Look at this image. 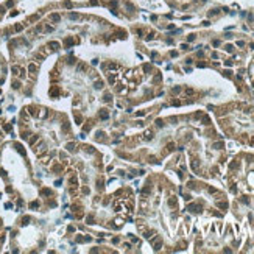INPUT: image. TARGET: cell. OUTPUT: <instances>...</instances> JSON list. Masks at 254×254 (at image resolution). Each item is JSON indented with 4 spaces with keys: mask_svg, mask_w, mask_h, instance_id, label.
<instances>
[{
    "mask_svg": "<svg viewBox=\"0 0 254 254\" xmlns=\"http://www.w3.org/2000/svg\"><path fill=\"white\" fill-rule=\"evenodd\" d=\"M116 80H117V75L116 73H109L108 75V83L109 84H116Z\"/></svg>",
    "mask_w": 254,
    "mask_h": 254,
    "instance_id": "cell-1",
    "label": "cell"
},
{
    "mask_svg": "<svg viewBox=\"0 0 254 254\" xmlns=\"http://www.w3.org/2000/svg\"><path fill=\"white\" fill-rule=\"evenodd\" d=\"M36 70H38V67H36L35 64H30V65H28V72H30L31 75H35V73H36Z\"/></svg>",
    "mask_w": 254,
    "mask_h": 254,
    "instance_id": "cell-2",
    "label": "cell"
},
{
    "mask_svg": "<svg viewBox=\"0 0 254 254\" xmlns=\"http://www.w3.org/2000/svg\"><path fill=\"white\" fill-rule=\"evenodd\" d=\"M94 86H95V89H103V81L102 80H97L94 83Z\"/></svg>",
    "mask_w": 254,
    "mask_h": 254,
    "instance_id": "cell-3",
    "label": "cell"
},
{
    "mask_svg": "<svg viewBox=\"0 0 254 254\" xmlns=\"http://www.w3.org/2000/svg\"><path fill=\"white\" fill-rule=\"evenodd\" d=\"M189 211H190V212H200V206L192 204V206H189Z\"/></svg>",
    "mask_w": 254,
    "mask_h": 254,
    "instance_id": "cell-4",
    "label": "cell"
},
{
    "mask_svg": "<svg viewBox=\"0 0 254 254\" xmlns=\"http://www.w3.org/2000/svg\"><path fill=\"white\" fill-rule=\"evenodd\" d=\"M103 102H108V103H109V102H113V95H111V94H105V95H103Z\"/></svg>",
    "mask_w": 254,
    "mask_h": 254,
    "instance_id": "cell-5",
    "label": "cell"
},
{
    "mask_svg": "<svg viewBox=\"0 0 254 254\" xmlns=\"http://www.w3.org/2000/svg\"><path fill=\"white\" fill-rule=\"evenodd\" d=\"M49 47L53 49V50H57V49H60V44H58V42H50V44H49Z\"/></svg>",
    "mask_w": 254,
    "mask_h": 254,
    "instance_id": "cell-6",
    "label": "cell"
},
{
    "mask_svg": "<svg viewBox=\"0 0 254 254\" xmlns=\"http://www.w3.org/2000/svg\"><path fill=\"white\" fill-rule=\"evenodd\" d=\"M11 70H13V73H14V75H20V70H22V69H20V67H16V65H14V67L11 69Z\"/></svg>",
    "mask_w": 254,
    "mask_h": 254,
    "instance_id": "cell-7",
    "label": "cell"
},
{
    "mask_svg": "<svg viewBox=\"0 0 254 254\" xmlns=\"http://www.w3.org/2000/svg\"><path fill=\"white\" fill-rule=\"evenodd\" d=\"M169 206H170V207H175V206H176V198H172V200L169 201Z\"/></svg>",
    "mask_w": 254,
    "mask_h": 254,
    "instance_id": "cell-8",
    "label": "cell"
},
{
    "mask_svg": "<svg viewBox=\"0 0 254 254\" xmlns=\"http://www.w3.org/2000/svg\"><path fill=\"white\" fill-rule=\"evenodd\" d=\"M117 67H119L117 64H109V65H108V69H109V70H116Z\"/></svg>",
    "mask_w": 254,
    "mask_h": 254,
    "instance_id": "cell-9",
    "label": "cell"
},
{
    "mask_svg": "<svg viewBox=\"0 0 254 254\" xmlns=\"http://www.w3.org/2000/svg\"><path fill=\"white\" fill-rule=\"evenodd\" d=\"M42 195H52L50 189H42Z\"/></svg>",
    "mask_w": 254,
    "mask_h": 254,
    "instance_id": "cell-10",
    "label": "cell"
},
{
    "mask_svg": "<svg viewBox=\"0 0 254 254\" xmlns=\"http://www.w3.org/2000/svg\"><path fill=\"white\" fill-rule=\"evenodd\" d=\"M67 150L70 151V150H75V143L72 142V143H67Z\"/></svg>",
    "mask_w": 254,
    "mask_h": 254,
    "instance_id": "cell-11",
    "label": "cell"
},
{
    "mask_svg": "<svg viewBox=\"0 0 254 254\" xmlns=\"http://www.w3.org/2000/svg\"><path fill=\"white\" fill-rule=\"evenodd\" d=\"M218 207H222V209H226V207H228V203H225V201H223V203H218Z\"/></svg>",
    "mask_w": 254,
    "mask_h": 254,
    "instance_id": "cell-12",
    "label": "cell"
},
{
    "mask_svg": "<svg viewBox=\"0 0 254 254\" xmlns=\"http://www.w3.org/2000/svg\"><path fill=\"white\" fill-rule=\"evenodd\" d=\"M36 140H38V136H35V137H31V139H30V145H33V143H35Z\"/></svg>",
    "mask_w": 254,
    "mask_h": 254,
    "instance_id": "cell-13",
    "label": "cell"
},
{
    "mask_svg": "<svg viewBox=\"0 0 254 254\" xmlns=\"http://www.w3.org/2000/svg\"><path fill=\"white\" fill-rule=\"evenodd\" d=\"M13 87H14V89H19V87H20V83H19V81H14V83H13Z\"/></svg>",
    "mask_w": 254,
    "mask_h": 254,
    "instance_id": "cell-14",
    "label": "cell"
},
{
    "mask_svg": "<svg viewBox=\"0 0 254 254\" xmlns=\"http://www.w3.org/2000/svg\"><path fill=\"white\" fill-rule=\"evenodd\" d=\"M38 206H39V203H31V204H30V207H31V209H36Z\"/></svg>",
    "mask_w": 254,
    "mask_h": 254,
    "instance_id": "cell-15",
    "label": "cell"
},
{
    "mask_svg": "<svg viewBox=\"0 0 254 254\" xmlns=\"http://www.w3.org/2000/svg\"><path fill=\"white\" fill-rule=\"evenodd\" d=\"M100 117L105 120V119H108V114H106V113H100Z\"/></svg>",
    "mask_w": 254,
    "mask_h": 254,
    "instance_id": "cell-16",
    "label": "cell"
},
{
    "mask_svg": "<svg viewBox=\"0 0 254 254\" xmlns=\"http://www.w3.org/2000/svg\"><path fill=\"white\" fill-rule=\"evenodd\" d=\"M92 222H94V218H92V217H87V223L92 225Z\"/></svg>",
    "mask_w": 254,
    "mask_h": 254,
    "instance_id": "cell-17",
    "label": "cell"
},
{
    "mask_svg": "<svg viewBox=\"0 0 254 254\" xmlns=\"http://www.w3.org/2000/svg\"><path fill=\"white\" fill-rule=\"evenodd\" d=\"M186 94H187V95H192V94H193V89H187Z\"/></svg>",
    "mask_w": 254,
    "mask_h": 254,
    "instance_id": "cell-18",
    "label": "cell"
},
{
    "mask_svg": "<svg viewBox=\"0 0 254 254\" xmlns=\"http://www.w3.org/2000/svg\"><path fill=\"white\" fill-rule=\"evenodd\" d=\"M83 193L87 195V193H89V189H87V187H84V189H83Z\"/></svg>",
    "mask_w": 254,
    "mask_h": 254,
    "instance_id": "cell-19",
    "label": "cell"
},
{
    "mask_svg": "<svg viewBox=\"0 0 254 254\" xmlns=\"http://www.w3.org/2000/svg\"><path fill=\"white\" fill-rule=\"evenodd\" d=\"M87 148V153H94V148L92 147H86Z\"/></svg>",
    "mask_w": 254,
    "mask_h": 254,
    "instance_id": "cell-20",
    "label": "cell"
},
{
    "mask_svg": "<svg viewBox=\"0 0 254 254\" xmlns=\"http://www.w3.org/2000/svg\"><path fill=\"white\" fill-rule=\"evenodd\" d=\"M70 19H78V14H70Z\"/></svg>",
    "mask_w": 254,
    "mask_h": 254,
    "instance_id": "cell-21",
    "label": "cell"
}]
</instances>
